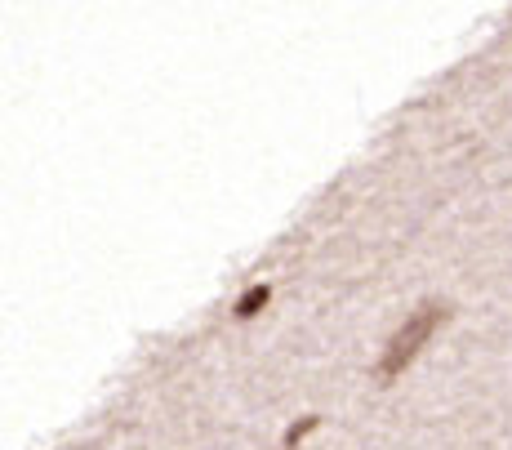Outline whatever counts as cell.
<instances>
[{
	"label": "cell",
	"instance_id": "3957f363",
	"mask_svg": "<svg viewBox=\"0 0 512 450\" xmlns=\"http://www.w3.org/2000/svg\"><path fill=\"white\" fill-rule=\"evenodd\" d=\"M317 424H321V415H303V419H294V424L285 428V437H281V442H285V450H294V446H299L303 437H308V433H312V428H317Z\"/></svg>",
	"mask_w": 512,
	"mask_h": 450
},
{
	"label": "cell",
	"instance_id": "6da1fadb",
	"mask_svg": "<svg viewBox=\"0 0 512 450\" xmlns=\"http://www.w3.org/2000/svg\"><path fill=\"white\" fill-rule=\"evenodd\" d=\"M446 317H450V303H441V299H423L415 312H406V321L397 326V335L388 339L379 366H374V379H379V384H392L397 375H406V366L419 357V348L428 344L432 330H437Z\"/></svg>",
	"mask_w": 512,
	"mask_h": 450
},
{
	"label": "cell",
	"instance_id": "7a4b0ae2",
	"mask_svg": "<svg viewBox=\"0 0 512 450\" xmlns=\"http://www.w3.org/2000/svg\"><path fill=\"white\" fill-rule=\"evenodd\" d=\"M268 299H272V286H263V281H259V286H250L241 299H236L232 317H236V321H250V317H259V312L268 308Z\"/></svg>",
	"mask_w": 512,
	"mask_h": 450
}]
</instances>
